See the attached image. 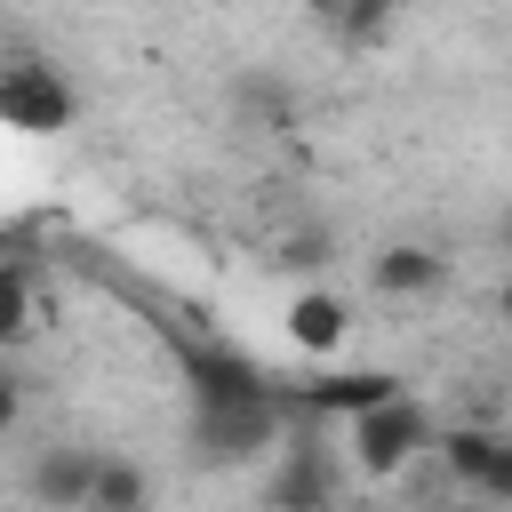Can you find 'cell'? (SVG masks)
Returning <instances> with one entry per match:
<instances>
[{
  "instance_id": "6da1fadb",
  "label": "cell",
  "mask_w": 512,
  "mask_h": 512,
  "mask_svg": "<svg viewBox=\"0 0 512 512\" xmlns=\"http://www.w3.org/2000/svg\"><path fill=\"white\" fill-rule=\"evenodd\" d=\"M432 440H440V432H432V416H424V400H408V392L344 424V448H352V472H368V480H392V472H408V464H416V456H424Z\"/></svg>"
},
{
  "instance_id": "7a4b0ae2",
  "label": "cell",
  "mask_w": 512,
  "mask_h": 512,
  "mask_svg": "<svg viewBox=\"0 0 512 512\" xmlns=\"http://www.w3.org/2000/svg\"><path fill=\"white\" fill-rule=\"evenodd\" d=\"M72 112H80V96H72V80L56 64H40V56H8L0 64V128L56 136V128H72Z\"/></svg>"
},
{
  "instance_id": "3957f363",
  "label": "cell",
  "mask_w": 512,
  "mask_h": 512,
  "mask_svg": "<svg viewBox=\"0 0 512 512\" xmlns=\"http://www.w3.org/2000/svg\"><path fill=\"white\" fill-rule=\"evenodd\" d=\"M184 384H192V416H208V408H264V400H280V392H272V376H264L256 360L224 352V344H192V352H184Z\"/></svg>"
},
{
  "instance_id": "277c9868",
  "label": "cell",
  "mask_w": 512,
  "mask_h": 512,
  "mask_svg": "<svg viewBox=\"0 0 512 512\" xmlns=\"http://www.w3.org/2000/svg\"><path fill=\"white\" fill-rule=\"evenodd\" d=\"M96 464H104V448H72V440H56V448L32 456L24 488H32L40 512H88V504H96Z\"/></svg>"
},
{
  "instance_id": "5b68a950",
  "label": "cell",
  "mask_w": 512,
  "mask_h": 512,
  "mask_svg": "<svg viewBox=\"0 0 512 512\" xmlns=\"http://www.w3.org/2000/svg\"><path fill=\"white\" fill-rule=\"evenodd\" d=\"M280 440V400H264V408H208V416H192V448L208 456V464H240V456H256V448H272Z\"/></svg>"
},
{
  "instance_id": "8992f818",
  "label": "cell",
  "mask_w": 512,
  "mask_h": 512,
  "mask_svg": "<svg viewBox=\"0 0 512 512\" xmlns=\"http://www.w3.org/2000/svg\"><path fill=\"white\" fill-rule=\"evenodd\" d=\"M280 328H288V344H296V352L336 360V352H344V336H352V312H344V296H328V288H296V296H288V312H280Z\"/></svg>"
},
{
  "instance_id": "52a82bcc",
  "label": "cell",
  "mask_w": 512,
  "mask_h": 512,
  "mask_svg": "<svg viewBox=\"0 0 512 512\" xmlns=\"http://www.w3.org/2000/svg\"><path fill=\"white\" fill-rule=\"evenodd\" d=\"M296 408H312V416H368V408H384V400H400V376H384V368H368V376H320V384H296L288 392Z\"/></svg>"
},
{
  "instance_id": "ba28073f",
  "label": "cell",
  "mask_w": 512,
  "mask_h": 512,
  "mask_svg": "<svg viewBox=\"0 0 512 512\" xmlns=\"http://www.w3.org/2000/svg\"><path fill=\"white\" fill-rule=\"evenodd\" d=\"M368 280H376V296H432V288L448 280V256L424 248V240H392V248L368 264Z\"/></svg>"
},
{
  "instance_id": "9c48e42d",
  "label": "cell",
  "mask_w": 512,
  "mask_h": 512,
  "mask_svg": "<svg viewBox=\"0 0 512 512\" xmlns=\"http://www.w3.org/2000/svg\"><path fill=\"white\" fill-rule=\"evenodd\" d=\"M432 448H440V464H448L464 488H480V472H488V456L504 448V432H488V424H448Z\"/></svg>"
},
{
  "instance_id": "30bf717a",
  "label": "cell",
  "mask_w": 512,
  "mask_h": 512,
  "mask_svg": "<svg viewBox=\"0 0 512 512\" xmlns=\"http://www.w3.org/2000/svg\"><path fill=\"white\" fill-rule=\"evenodd\" d=\"M272 504H280V512H320V504H328V464H320V448H296V456H288Z\"/></svg>"
},
{
  "instance_id": "8fae6325",
  "label": "cell",
  "mask_w": 512,
  "mask_h": 512,
  "mask_svg": "<svg viewBox=\"0 0 512 512\" xmlns=\"http://www.w3.org/2000/svg\"><path fill=\"white\" fill-rule=\"evenodd\" d=\"M32 336V272L24 264H0V352Z\"/></svg>"
},
{
  "instance_id": "7c38bea8",
  "label": "cell",
  "mask_w": 512,
  "mask_h": 512,
  "mask_svg": "<svg viewBox=\"0 0 512 512\" xmlns=\"http://www.w3.org/2000/svg\"><path fill=\"white\" fill-rule=\"evenodd\" d=\"M336 32H344V40H384V32H392V8H344Z\"/></svg>"
},
{
  "instance_id": "4fadbf2b",
  "label": "cell",
  "mask_w": 512,
  "mask_h": 512,
  "mask_svg": "<svg viewBox=\"0 0 512 512\" xmlns=\"http://www.w3.org/2000/svg\"><path fill=\"white\" fill-rule=\"evenodd\" d=\"M472 496H488V504H512V440L488 456V472H480V488Z\"/></svg>"
},
{
  "instance_id": "5bb4252c",
  "label": "cell",
  "mask_w": 512,
  "mask_h": 512,
  "mask_svg": "<svg viewBox=\"0 0 512 512\" xmlns=\"http://www.w3.org/2000/svg\"><path fill=\"white\" fill-rule=\"evenodd\" d=\"M16 424H24V376H16V368H0V440H8Z\"/></svg>"
},
{
  "instance_id": "9a60e30c",
  "label": "cell",
  "mask_w": 512,
  "mask_h": 512,
  "mask_svg": "<svg viewBox=\"0 0 512 512\" xmlns=\"http://www.w3.org/2000/svg\"><path fill=\"white\" fill-rule=\"evenodd\" d=\"M496 312H504V328H512V280H504V296H496Z\"/></svg>"
}]
</instances>
